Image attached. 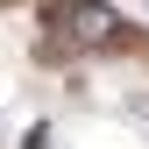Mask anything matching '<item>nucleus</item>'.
Segmentation results:
<instances>
[{"instance_id": "1", "label": "nucleus", "mask_w": 149, "mask_h": 149, "mask_svg": "<svg viewBox=\"0 0 149 149\" xmlns=\"http://www.w3.org/2000/svg\"><path fill=\"white\" fill-rule=\"evenodd\" d=\"M43 36L57 50H100V43H121L128 22L114 7H100V0H57V7L43 14Z\"/></svg>"}]
</instances>
